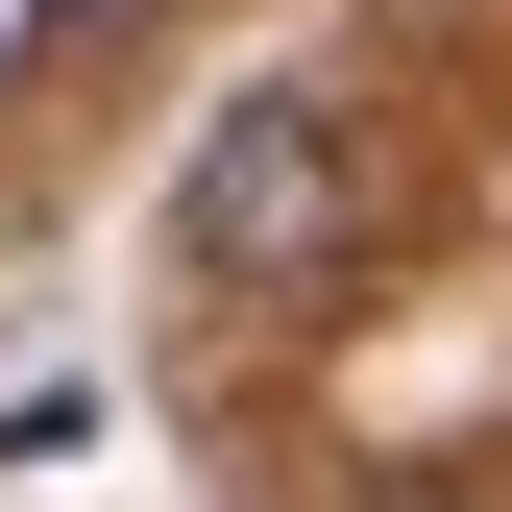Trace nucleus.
I'll return each mask as SVG.
<instances>
[{
	"instance_id": "nucleus-2",
	"label": "nucleus",
	"mask_w": 512,
	"mask_h": 512,
	"mask_svg": "<svg viewBox=\"0 0 512 512\" xmlns=\"http://www.w3.org/2000/svg\"><path fill=\"white\" fill-rule=\"evenodd\" d=\"M171 25V0H25V49H49V74H74V49H147Z\"/></svg>"
},
{
	"instance_id": "nucleus-1",
	"label": "nucleus",
	"mask_w": 512,
	"mask_h": 512,
	"mask_svg": "<svg viewBox=\"0 0 512 512\" xmlns=\"http://www.w3.org/2000/svg\"><path fill=\"white\" fill-rule=\"evenodd\" d=\"M366 244H391V171H366L342 74H269V98H220V122H196V171H171V269H196V293L317 317Z\"/></svg>"
},
{
	"instance_id": "nucleus-3",
	"label": "nucleus",
	"mask_w": 512,
	"mask_h": 512,
	"mask_svg": "<svg viewBox=\"0 0 512 512\" xmlns=\"http://www.w3.org/2000/svg\"><path fill=\"white\" fill-rule=\"evenodd\" d=\"M415 512H464V488H415Z\"/></svg>"
}]
</instances>
